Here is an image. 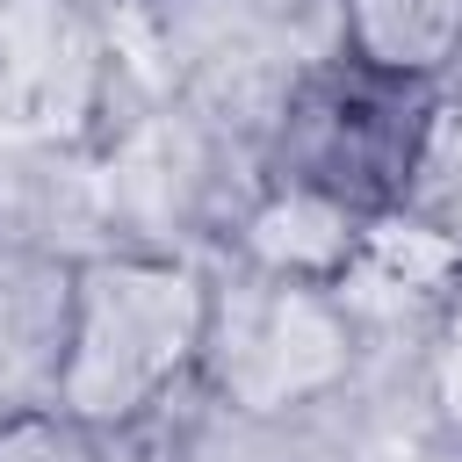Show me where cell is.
<instances>
[{
  "mask_svg": "<svg viewBox=\"0 0 462 462\" xmlns=\"http://www.w3.org/2000/svg\"><path fill=\"white\" fill-rule=\"evenodd\" d=\"M325 29L346 65L411 87V94H440L462 87V0H332Z\"/></svg>",
  "mask_w": 462,
  "mask_h": 462,
  "instance_id": "ba28073f",
  "label": "cell"
},
{
  "mask_svg": "<svg viewBox=\"0 0 462 462\" xmlns=\"http://www.w3.org/2000/svg\"><path fill=\"white\" fill-rule=\"evenodd\" d=\"M195 419H202V411L180 404V411H159V419H144V426L101 433V462H209Z\"/></svg>",
  "mask_w": 462,
  "mask_h": 462,
  "instance_id": "8fae6325",
  "label": "cell"
},
{
  "mask_svg": "<svg viewBox=\"0 0 462 462\" xmlns=\"http://www.w3.org/2000/svg\"><path fill=\"white\" fill-rule=\"evenodd\" d=\"M101 7H123V0H101Z\"/></svg>",
  "mask_w": 462,
  "mask_h": 462,
  "instance_id": "5bb4252c",
  "label": "cell"
},
{
  "mask_svg": "<svg viewBox=\"0 0 462 462\" xmlns=\"http://www.w3.org/2000/svg\"><path fill=\"white\" fill-rule=\"evenodd\" d=\"M426 101L433 94L390 87V79L346 65L339 51H318L296 72V87H289V101L267 130L260 173L303 180V188H325V195H339L368 217H390Z\"/></svg>",
  "mask_w": 462,
  "mask_h": 462,
  "instance_id": "277c9868",
  "label": "cell"
},
{
  "mask_svg": "<svg viewBox=\"0 0 462 462\" xmlns=\"http://www.w3.org/2000/svg\"><path fill=\"white\" fill-rule=\"evenodd\" d=\"M0 462H101V433L58 404L0 411Z\"/></svg>",
  "mask_w": 462,
  "mask_h": 462,
  "instance_id": "30bf717a",
  "label": "cell"
},
{
  "mask_svg": "<svg viewBox=\"0 0 462 462\" xmlns=\"http://www.w3.org/2000/svg\"><path fill=\"white\" fill-rule=\"evenodd\" d=\"M245 14H260V22H274V29H303L310 14H325L332 0H238Z\"/></svg>",
  "mask_w": 462,
  "mask_h": 462,
  "instance_id": "7c38bea8",
  "label": "cell"
},
{
  "mask_svg": "<svg viewBox=\"0 0 462 462\" xmlns=\"http://www.w3.org/2000/svg\"><path fill=\"white\" fill-rule=\"evenodd\" d=\"M419 404H426L433 440L462 455V282L433 303L419 332Z\"/></svg>",
  "mask_w": 462,
  "mask_h": 462,
  "instance_id": "9c48e42d",
  "label": "cell"
},
{
  "mask_svg": "<svg viewBox=\"0 0 462 462\" xmlns=\"http://www.w3.org/2000/svg\"><path fill=\"white\" fill-rule=\"evenodd\" d=\"M137 7H152V14H188V7H217V0H137Z\"/></svg>",
  "mask_w": 462,
  "mask_h": 462,
  "instance_id": "4fadbf2b",
  "label": "cell"
},
{
  "mask_svg": "<svg viewBox=\"0 0 462 462\" xmlns=\"http://www.w3.org/2000/svg\"><path fill=\"white\" fill-rule=\"evenodd\" d=\"M368 346H375V332L361 325L346 289L217 260L195 404H202V419H224L238 433H282V426L339 404L361 383Z\"/></svg>",
  "mask_w": 462,
  "mask_h": 462,
  "instance_id": "7a4b0ae2",
  "label": "cell"
},
{
  "mask_svg": "<svg viewBox=\"0 0 462 462\" xmlns=\"http://www.w3.org/2000/svg\"><path fill=\"white\" fill-rule=\"evenodd\" d=\"M209 253L173 245H94L72 260V318L58 361V411L94 433L144 426L195 404L209 332Z\"/></svg>",
  "mask_w": 462,
  "mask_h": 462,
  "instance_id": "6da1fadb",
  "label": "cell"
},
{
  "mask_svg": "<svg viewBox=\"0 0 462 462\" xmlns=\"http://www.w3.org/2000/svg\"><path fill=\"white\" fill-rule=\"evenodd\" d=\"M72 260L79 253L0 238V411L58 397L65 318H72Z\"/></svg>",
  "mask_w": 462,
  "mask_h": 462,
  "instance_id": "52a82bcc",
  "label": "cell"
},
{
  "mask_svg": "<svg viewBox=\"0 0 462 462\" xmlns=\"http://www.w3.org/2000/svg\"><path fill=\"white\" fill-rule=\"evenodd\" d=\"M368 282H411L426 310L462 282V87H440L419 116L397 202L375 224V245L346 289Z\"/></svg>",
  "mask_w": 462,
  "mask_h": 462,
  "instance_id": "5b68a950",
  "label": "cell"
},
{
  "mask_svg": "<svg viewBox=\"0 0 462 462\" xmlns=\"http://www.w3.org/2000/svg\"><path fill=\"white\" fill-rule=\"evenodd\" d=\"M130 116V65L116 7L101 0H0V137L51 152H101Z\"/></svg>",
  "mask_w": 462,
  "mask_h": 462,
  "instance_id": "3957f363",
  "label": "cell"
},
{
  "mask_svg": "<svg viewBox=\"0 0 462 462\" xmlns=\"http://www.w3.org/2000/svg\"><path fill=\"white\" fill-rule=\"evenodd\" d=\"M375 224H383V217H368V209H354V202H339V195H325V188L260 173L217 260H245V267H267V274H296V282H332V289H346L354 267H361L368 245H375Z\"/></svg>",
  "mask_w": 462,
  "mask_h": 462,
  "instance_id": "8992f818",
  "label": "cell"
}]
</instances>
